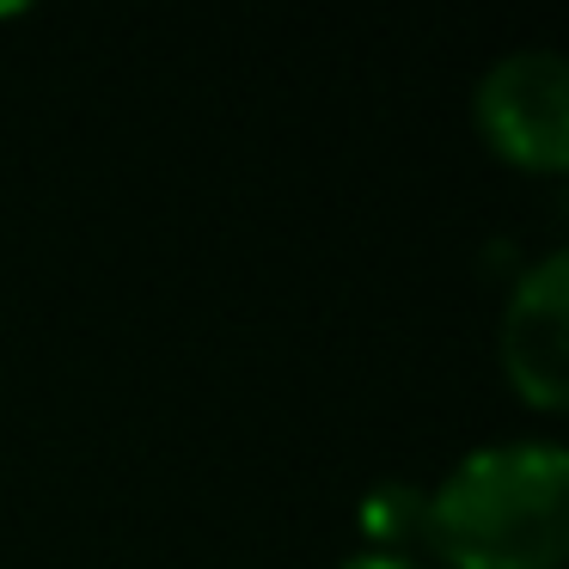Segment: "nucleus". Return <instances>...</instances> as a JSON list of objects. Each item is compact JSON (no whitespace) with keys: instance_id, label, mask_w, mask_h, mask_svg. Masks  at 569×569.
I'll list each match as a JSON object with an SVG mask.
<instances>
[{"instance_id":"nucleus-1","label":"nucleus","mask_w":569,"mask_h":569,"mask_svg":"<svg viewBox=\"0 0 569 569\" xmlns=\"http://www.w3.org/2000/svg\"><path fill=\"white\" fill-rule=\"evenodd\" d=\"M422 539L447 569H557L569 557V447H471L422 502Z\"/></svg>"},{"instance_id":"nucleus-2","label":"nucleus","mask_w":569,"mask_h":569,"mask_svg":"<svg viewBox=\"0 0 569 569\" xmlns=\"http://www.w3.org/2000/svg\"><path fill=\"white\" fill-rule=\"evenodd\" d=\"M478 136L496 160L520 172H563L569 166V62L557 50H508L483 68Z\"/></svg>"},{"instance_id":"nucleus-3","label":"nucleus","mask_w":569,"mask_h":569,"mask_svg":"<svg viewBox=\"0 0 569 569\" xmlns=\"http://www.w3.org/2000/svg\"><path fill=\"white\" fill-rule=\"evenodd\" d=\"M502 373L532 410H563L569 398V251L551 246L502 307Z\"/></svg>"},{"instance_id":"nucleus-4","label":"nucleus","mask_w":569,"mask_h":569,"mask_svg":"<svg viewBox=\"0 0 569 569\" xmlns=\"http://www.w3.org/2000/svg\"><path fill=\"white\" fill-rule=\"evenodd\" d=\"M337 569H422L410 551H398V545H361V551H349Z\"/></svg>"}]
</instances>
